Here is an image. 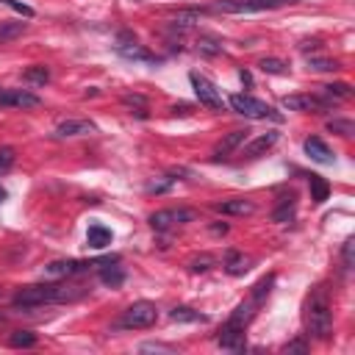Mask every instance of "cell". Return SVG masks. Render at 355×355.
<instances>
[{"label": "cell", "mask_w": 355, "mask_h": 355, "mask_svg": "<svg viewBox=\"0 0 355 355\" xmlns=\"http://www.w3.org/2000/svg\"><path fill=\"white\" fill-rule=\"evenodd\" d=\"M305 153H308V158L311 161H316V164H333V153H330V147L319 139V136H311V139H305Z\"/></svg>", "instance_id": "cell-15"}, {"label": "cell", "mask_w": 355, "mask_h": 355, "mask_svg": "<svg viewBox=\"0 0 355 355\" xmlns=\"http://www.w3.org/2000/svg\"><path fill=\"white\" fill-rule=\"evenodd\" d=\"M227 103H230V108H233L236 114H241V116H247V119H275V122L283 119L275 108H269L266 103L255 100L252 94H230Z\"/></svg>", "instance_id": "cell-4"}, {"label": "cell", "mask_w": 355, "mask_h": 355, "mask_svg": "<svg viewBox=\"0 0 355 355\" xmlns=\"http://www.w3.org/2000/svg\"><path fill=\"white\" fill-rule=\"evenodd\" d=\"M308 186H311V200H313V202H324V200H327V194H330V186H327V180H324V178H319V175H311Z\"/></svg>", "instance_id": "cell-21"}, {"label": "cell", "mask_w": 355, "mask_h": 355, "mask_svg": "<svg viewBox=\"0 0 355 355\" xmlns=\"http://www.w3.org/2000/svg\"><path fill=\"white\" fill-rule=\"evenodd\" d=\"M327 128L336 130V133H341V136H352V122L349 119H333Z\"/></svg>", "instance_id": "cell-30"}, {"label": "cell", "mask_w": 355, "mask_h": 355, "mask_svg": "<svg viewBox=\"0 0 355 355\" xmlns=\"http://www.w3.org/2000/svg\"><path fill=\"white\" fill-rule=\"evenodd\" d=\"M200 50L202 53H222V44L214 39H200Z\"/></svg>", "instance_id": "cell-35"}, {"label": "cell", "mask_w": 355, "mask_h": 355, "mask_svg": "<svg viewBox=\"0 0 355 355\" xmlns=\"http://www.w3.org/2000/svg\"><path fill=\"white\" fill-rule=\"evenodd\" d=\"M22 80L31 83V86H44V83L50 80V69H47L44 64H33V67H28V69L22 72Z\"/></svg>", "instance_id": "cell-18"}, {"label": "cell", "mask_w": 355, "mask_h": 355, "mask_svg": "<svg viewBox=\"0 0 355 355\" xmlns=\"http://www.w3.org/2000/svg\"><path fill=\"white\" fill-rule=\"evenodd\" d=\"M333 103L327 97H313V94H288L283 97V108L286 111H324Z\"/></svg>", "instance_id": "cell-9"}, {"label": "cell", "mask_w": 355, "mask_h": 355, "mask_svg": "<svg viewBox=\"0 0 355 355\" xmlns=\"http://www.w3.org/2000/svg\"><path fill=\"white\" fill-rule=\"evenodd\" d=\"M36 105H42V100L28 89H0V108H36Z\"/></svg>", "instance_id": "cell-8"}, {"label": "cell", "mask_w": 355, "mask_h": 355, "mask_svg": "<svg viewBox=\"0 0 355 355\" xmlns=\"http://www.w3.org/2000/svg\"><path fill=\"white\" fill-rule=\"evenodd\" d=\"M338 64L336 61H330V58H311L308 61V69H313V72H330V69H336Z\"/></svg>", "instance_id": "cell-29"}, {"label": "cell", "mask_w": 355, "mask_h": 355, "mask_svg": "<svg viewBox=\"0 0 355 355\" xmlns=\"http://www.w3.org/2000/svg\"><path fill=\"white\" fill-rule=\"evenodd\" d=\"M263 72H269V75H286L288 69H286V64L280 61V58H261V64H258Z\"/></svg>", "instance_id": "cell-26"}, {"label": "cell", "mask_w": 355, "mask_h": 355, "mask_svg": "<svg viewBox=\"0 0 355 355\" xmlns=\"http://www.w3.org/2000/svg\"><path fill=\"white\" fill-rule=\"evenodd\" d=\"M0 200H3V189H0Z\"/></svg>", "instance_id": "cell-38"}, {"label": "cell", "mask_w": 355, "mask_h": 355, "mask_svg": "<svg viewBox=\"0 0 355 355\" xmlns=\"http://www.w3.org/2000/svg\"><path fill=\"white\" fill-rule=\"evenodd\" d=\"M189 266H191V272H208V269L214 266V258H211V255H200V258H194Z\"/></svg>", "instance_id": "cell-31"}, {"label": "cell", "mask_w": 355, "mask_h": 355, "mask_svg": "<svg viewBox=\"0 0 355 355\" xmlns=\"http://www.w3.org/2000/svg\"><path fill=\"white\" fill-rule=\"evenodd\" d=\"M247 269H250V258H247V255L230 252V255L225 258V272H227V275H244Z\"/></svg>", "instance_id": "cell-19"}, {"label": "cell", "mask_w": 355, "mask_h": 355, "mask_svg": "<svg viewBox=\"0 0 355 355\" xmlns=\"http://www.w3.org/2000/svg\"><path fill=\"white\" fill-rule=\"evenodd\" d=\"M172 183H175V178H172V175H166L164 180H155V183H150V186H147V191H150V194H158V191H166Z\"/></svg>", "instance_id": "cell-33"}, {"label": "cell", "mask_w": 355, "mask_h": 355, "mask_svg": "<svg viewBox=\"0 0 355 355\" xmlns=\"http://www.w3.org/2000/svg\"><path fill=\"white\" fill-rule=\"evenodd\" d=\"M341 263H344V269H347V272L352 269V239H347V241H344V247H341Z\"/></svg>", "instance_id": "cell-34"}, {"label": "cell", "mask_w": 355, "mask_h": 355, "mask_svg": "<svg viewBox=\"0 0 355 355\" xmlns=\"http://www.w3.org/2000/svg\"><path fill=\"white\" fill-rule=\"evenodd\" d=\"M155 322H158V308L147 300H139L111 322V330H144V327H153Z\"/></svg>", "instance_id": "cell-3"}, {"label": "cell", "mask_w": 355, "mask_h": 355, "mask_svg": "<svg viewBox=\"0 0 355 355\" xmlns=\"http://www.w3.org/2000/svg\"><path fill=\"white\" fill-rule=\"evenodd\" d=\"M322 92H324V97H327L330 103H336V100H347V97L352 94L349 83H330V86H322Z\"/></svg>", "instance_id": "cell-23"}, {"label": "cell", "mask_w": 355, "mask_h": 355, "mask_svg": "<svg viewBox=\"0 0 355 355\" xmlns=\"http://www.w3.org/2000/svg\"><path fill=\"white\" fill-rule=\"evenodd\" d=\"M277 3H280V6H283V3H297V0H277Z\"/></svg>", "instance_id": "cell-37"}, {"label": "cell", "mask_w": 355, "mask_h": 355, "mask_svg": "<svg viewBox=\"0 0 355 355\" xmlns=\"http://www.w3.org/2000/svg\"><path fill=\"white\" fill-rule=\"evenodd\" d=\"M25 31H28V25H25V22H0V44L19 39Z\"/></svg>", "instance_id": "cell-20"}, {"label": "cell", "mask_w": 355, "mask_h": 355, "mask_svg": "<svg viewBox=\"0 0 355 355\" xmlns=\"http://www.w3.org/2000/svg\"><path fill=\"white\" fill-rule=\"evenodd\" d=\"M89 288L83 286H69V283H33V286H22L11 305L22 308V311H33V308H44V305H58V302H75L86 294Z\"/></svg>", "instance_id": "cell-1"}, {"label": "cell", "mask_w": 355, "mask_h": 355, "mask_svg": "<svg viewBox=\"0 0 355 355\" xmlns=\"http://www.w3.org/2000/svg\"><path fill=\"white\" fill-rule=\"evenodd\" d=\"M8 344L11 347H33L36 344V333H31V330H14L8 336Z\"/></svg>", "instance_id": "cell-25"}, {"label": "cell", "mask_w": 355, "mask_h": 355, "mask_svg": "<svg viewBox=\"0 0 355 355\" xmlns=\"http://www.w3.org/2000/svg\"><path fill=\"white\" fill-rule=\"evenodd\" d=\"M189 80H191V89H194V94H197V100L205 105V108H214V111H222V105H225V100H222V92L205 78V75H200V72H191L189 75Z\"/></svg>", "instance_id": "cell-5"}, {"label": "cell", "mask_w": 355, "mask_h": 355, "mask_svg": "<svg viewBox=\"0 0 355 355\" xmlns=\"http://www.w3.org/2000/svg\"><path fill=\"white\" fill-rule=\"evenodd\" d=\"M97 128H94V122H89V119H64V122H58V128H55V136L58 139H72V136H89V133H94Z\"/></svg>", "instance_id": "cell-11"}, {"label": "cell", "mask_w": 355, "mask_h": 355, "mask_svg": "<svg viewBox=\"0 0 355 355\" xmlns=\"http://www.w3.org/2000/svg\"><path fill=\"white\" fill-rule=\"evenodd\" d=\"M275 141H277V133H275V130H266V133L255 136L250 144H244L241 155H244V158H261L266 150H272V147H275Z\"/></svg>", "instance_id": "cell-13"}, {"label": "cell", "mask_w": 355, "mask_h": 355, "mask_svg": "<svg viewBox=\"0 0 355 355\" xmlns=\"http://www.w3.org/2000/svg\"><path fill=\"white\" fill-rule=\"evenodd\" d=\"M191 219H194V211L191 208H164V211H155L150 216V225H153V230L164 233V230H172L178 225H186Z\"/></svg>", "instance_id": "cell-7"}, {"label": "cell", "mask_w": 355, "mask_h": 355, "mask_svg": "<svg viewBox=\"0 0 355 355\" xmlns=\"http://www.w3.org/2000/svg\"><path fill=\"white\" fill-rule=\"evenodd\" d=\"M0 6H8V8H14V11L22 14V17H33V8L25 6V3H17V0H0Z\"/></svg>", "instance_id": "cell-32"}, {"label": "cell", "mask_w": 355, "mask_h": 355, "mask_svg": "<svg viewBox=\"0 0 355 355\" xmlns=\"http://www.w3.org/2000/svg\"><path fill=\"white\" fill-rule=\"evenodd\" d=\"M219 214H227V216H250L255 211V202L252 200H244V197H230V200H222L214 205Z\"/></svg>", "instance_id": "cell-14"}, {"label": "cell", "mask_w": 355, "mask_h": 355, "mask_svg": "<svg viewBox=\"0 0 355 355\" xmlns=\"http://www.w3.org/2000/svg\"><path fill=\"white\" fill-rule=\"evenodd\" d=\"M105 261H97V263H89V261H53L44 266V275L47 277H72V275H80L92 266H100Z\"/></svg>", "instance_id": "cell-10"}, {"label": "cell", "mask_w": 355, "mask_h": 355, "mask_svg": "<svg viewBox=\"0 0 355 355\" xmlns=\"http://www.w3.org/2000/svg\"><path fill=\"white\" fill-rule=\"evenodd\" d=\"M100 280H103L105 286H111V288H119V286L125 283V269L116 266V261H114V263L105 261V263H100Z\"/></svg>", "instance_id": "cell-17"}, {"label": "cell", "mask_w": 355, "mask_h": 355, "mask_svg": "<svg viewBox=\"0 0 355 355\" xmlns=\"http://www.w3.org/2000/svg\"><path fill=\"white\" fill-rule=\"evenodd\" d=\"M247 133L250 130H230L227 136H222L216 144H214V158L216 161H222V158H227L233 150H239L241 144H244V139H247Z\"/></svg>", "instance_id": "cell-12"}, {"label": "cell", "mask_w": 355, "mask_h": 355, "mask_svg": "<svg viewBox=\"0 0 355 355\" xmlns=\"http://www.w3.org/2000/svg\"><path fill=\"white\" fill-rule=\"evenodd\" d=\"M14 161H17L14 147H0V175H3V172H8V169L14 166Z\"/></svg>", "instance_id": "cell-28"}, {"label": "cell", "mask_w": 355, "mask_h": 355, "mask_svg": "<svg viewBox=\"0 0 355 355\" xmlns=\"http://www.w3.org/2000/svg\"><path fill=\"white\" fill-rule=\"evenodd\" d=\"M111 230L105 227V225H89V230H86V244L92 247V250H103V247H108L111 244Z\"/></svg>", "instance_id": "cell-16"}, {"label": "cell", "mask_w": 355, "mask_h": 355, "mask_svg": "<svg viewBox=\"0 0 355 355\" xmlns=\"http://www.w3.org/2000/svg\"><path fill=\"white\" fill-rule=\"evenodd\" d=\"M139 349L141 352H175V347H166V344H141Z\"/></svg>", "instance_id": "cell-36"}, {"label": "cell", "mask_w": 355, "mask_h": 355, "mask_svg": "<svg viewBox=\"0 0 355 355\" xmlns=\"http://www.w3.org/2000/svg\"><path fill=\"white\" fill-rule=\"evenodd\" d=\"M294 205H297L294 197H283L280 205L272 211V219H275V222H291V219H294Z\"/></svg>", "instance_id": "cell-22"}, {"label": "cell", "mask_w": 355, "mask_h": 355, "mask_svg": "<svg viewBox=\"0 0 355 355\" xmlns=\"http://www.w3.org/2000/svg\"><path fill=\"white\" fill-rule=\"evenodd\" d=\"M277 6H280L277 0H216L211 3V8L222 14H255V11H269Z\"/></svg>", "instance_id": "cell-6"}, {"label": "cell", "mask_w": 355, "mask_h": 355, "mask_svg": "<svg viewBox=\"0 0 355 355\" xmlns=\"http://www.w3.org/2000/svg\"><path fill=\"white\" fill-rule=\"evenodd\" d=\"M169 316H172V322H205L202 313H197V311H191V308H186V305L175 308Z\"/></svg>", "instance_id": "cell-24"}, {"label": "cell", "mask_w": 355, "mask_h": 355, "mask_svg": "<svg viewBox=\"0 0 355 355\" xmlns=\"http://www.w3.org/2000/svg\"><path fill=\"white\" fill-rule=\"evenodd\" d=\"M122 103H125V105H130V108L136 105V108H139L136 114H139V116H147V103H144V97H141V94H125V97H122Z\"/></svg>", "instance_id": "cell-27"}, {"label": "cell", "mask_w": 355, "mask_h": 355, "mask_svg": "<svg viewBox=\"0 0 355 355\" xmlns=\"http://www.w3.org/2000/svg\"><path fill=\"white\" fill-rule=\"evenodd\" d=\"M305 327L316 338H327L333 330V311L324 286H316L305 300Z\"/></svg>", "instance_id": "cell-2"}]
</instances>
